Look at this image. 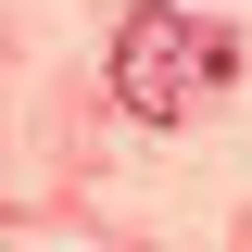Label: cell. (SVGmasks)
<instances>
[{
  "instance_id": "1",
  "label": "cell",
  "mask_w": 252,
  "mask_h": 252,
  "mask_svg": "<svg viewBox=\"0 0 252 252\" xmlns=\"http://www.w3.org/2000/svg\"><path fill=\"white\" fill-rule=\"evenodd\" d=\"M227 76H240V26H215V13H126V38H114V101L139 126L202 114Z\"/></svg>"
}]
</instances>
